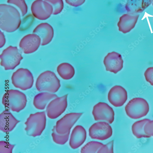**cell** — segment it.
I'll use <instances>...</instances> for the list:
<instances>
[{
	"instance_id": "6da1fadb",
	"label": "cell",
	"mask_w": 153,
	"mask_h": 153,
	"mask_svg": "<svg viewBox=\"0 0 153 153\" xmlns=\"http://www.w3.org/2000/svg\"><path fill=\"white\" fill-rule=\"evenodd\" d=\"M21 14L19 11L11 5H1L0 28L5 32H13L17 30L21 24Z\"/></svg>"
},
{
	"instance_id": "7a4b0ae2",
	"label": "cell",
	"mask_w": 153,
	"mask_h": 153,
	"mask_svg": "<svg viewBox=\"0 0 153 153\" xmlns=\"http://www.w3.org/2000/svg\"><path fill=\"white\" fill-rule=\"evenodd\" d=\"M27 97L23 93L16 90L7 91L3 97L2 103L6 108L13 111L19 112L26 106Z\"/></svg>"
},
{
	"instance_id": "3957f363",
	"label": "cell",
	"mask_w": 153,
	"mask_h": 153,
	"mask_svg": "<svg viewBox=\"0 0 153 153\" xmlns=\"http://www.w3.org/2000/svg\"><path fill=\"white\" fill-rule=\"evenodd\" d=\"M60 86V80L55 74L49 71L40 74L36 83V88L38 91H45L52 93L58 91Z\"/></svg>"
},
{
	"instance_id": "277c9868",
	"label": "cell",
	"mask_w": 153,
	"mask_h": 153,
	"mask_svg": "<svg viewBox=\"0 0 153 153\" xmlns=\"http://www.w3.org/2000/svg\"><path fill=\"white\" fill-rule=\"evenodd\" d=\"M46 114L45 111L31 114L25 123V129L27 135L35 137L42 134L45 128Z\"/></svg>"
},
{
	"instance_id": "5b68a950",
	"label": "cell",
	"mask_w": 153,
	"mask_h": 153,
	"mask_svg": "<svg viewBox=\"0 0 153 153\" xmlns=\"http://www.w3.org/2000/svg\"><path fill=\"white\" fill-rule=\"evenodd\" d=\"M127 116L133 119H138L147 115L149 110L147 101L142 98H135L130 100L125 108Z\"/></svg>"
},
{
	"instance_id": "8992f818",
	"label": "cell",
	"mask_w": 153,
	"mask_h": 153,
	"mask_svg": "<svg viewBox=\"0 0 153 153\" xmlns=\"http://www.w3.org/2000/svg\"><path fill=\"white\" fill-rule=\"evenodd\" d=\"M1 65L6 70L14 69L23 58L17 47L10 46L4 49L0 56Z\"/></svg>"
},
{
	"instance_id": "52a82bcc",
	"label": "cell",
	"mask_w": 153,
	"mask_h": 153,
	"mask_svg": "<svg viewBox=\"0 0 153 153\" xmlns=\"http://www.w3.org/2000/svg\"><path fill=\"white\" fill-rule=\"evenodd\" d=\"M12 82L16 88L23 91L30 88L34 82L33 75L27 69L19 68L13 74Z\"/></svg>"
},
{
	"instance_id": "ba28073f",
	"label": "cell",
	"mask_w": 153,
	"mask_h": 153,
	"mask_svg": "<svg viewBox=\"0 0 153 153\" xmlns=\"http://www.w3.org/2000/svg\"><path fill=\"white\" fill-rule=\"evenodd\" d=\"M113 133L111 127L108 123L99 122L93 124L89 129V134L94 139L103 141L110 138Z\"/></svg>"
},
{
	"instance_id": "9c48e42d",
	"label": "cell",
	"mask_w": 153,
	"mask_h": 153,
	"mask_svg": "<svg viewBox=\"0 0 153 153\" xmlns=\"http://www.w3.org/2000/svg\"><path fill=\"white\" fill-rule=\"evenodd\" d=\"M68 95L57 97L51 101L47 106L46 113L50 119H55L66 110L68 106Z\"/></svg>"
},
{
	"instance_id": "30bf717a",
	"label": "cell",
	"mask_w": 153,
	"mask_h": 153,
	"mask_svg": "<svg viewBox=\"0 0 153 153\" xmlns=\"http://www.w3.org/2000/svg\"><path fill=\"white\" fill-rule=\"evenodd\" d=\"M80 113H71L66 114L57 121L54 129L60 134H65L70 132L72 127L82 116Z\"/></svg>"
},
{
	"instance_id": "8fae6325",
	"label": "cell",
	"mask_w": 153,
	"mask_h": 153,
	"mask_svg": "<svg viewBox=\"0 0 153 153\" xmlns=\"http://www.w3.org/2000/svg\"><path fill=\"white\" fill-rule=\"evenodd\" d=\"M92 114L96 121H105L111 124L114 120V113L108 104L99 102L94 107Z\"/></svg>"
},
{
	"instance_id": "7c38bea8",
	"label": "cell",
	"mask_w": 153,
	"mask_h": 153,
	"mask_svg": "<svg viewBox=\"0 0 153 153\" xmlns=\"http://www.w3.org/2000/svg\"><path fill=\"white\" fill-rule=\"evenodd\" d=\"M31 10L33 15L40 20H46L53 14V8L44 0H36L32 5Z\"/></svg>"
},
{
	"instance_id": "4fadbf2b",
	"label": "cell",
	"mask_w": 153,
	"mask_h": 153,
	"mask_svg": "<svg viewBox=\"0 0 153 153\" xmlns=\"http://www.w3.org/2000/svg\"><path fill=\"white\" fill-rule=\"evenodd\" d=\"M128 98L125 89L120 85H115L112 87L108 94L109 102L115 107H120L126 103Z\"/></svg>"
},
{
	"instance_id": "5bb4252c",
	"label": "cell",
	"mask_w": 153,
	"mask_h": 153,
	"mask_svg": "<svg viewBox=\"0 0 153 153\" xmlns=\"http://www.w3.org/2000/svg\"><path fill=\"white\" fill-rule=\"evenodd\" d=\"M41 45L40 38L33 33L24 36L21 40L19 45L24 53L30 54L36 52Z\"/></svg>"
},
{
	"instance_id": "9a60e30c",
	"label": "cell",
	"mask_w": 153,
	"mask_h": 153,
	"mask_svg": "<svg viewBox=\"0 0 153 153\" xmlns=\"http://www.w3.org/2000/svg\"><path fill=\"white\" fill-rule=\"evenodd\" d=\"M123 62L121 55L115 52L108 53L104 60L106 70L114 74H117L122 70Z\"/></svg>"
},
{
	"instance_id": "2e32d148",
	"label": "cell",
	"mask_w": 153,
	"mask_h": 153,
	"mask_svg": "<svg viewBox=\"0 0 153 153\" xmlns=\"http://www.w3.org/2000/svg\"><path fill=\"white\" fill-rule=\"evenodd\" d=\"M33 33L40 38L42 46L46 45L50 43L53 39L54 35L53 28L46 23L38 25L34 30Z\"/></svg>"
},
{
	"instance_id": "e0dca14e",
	"label": "cell",
	"mask_w": 153,
	"mask_h": 153,
	"mask_svg": "<svg viewBox=\"0 0 153 153\" xmlns=\"http://www.w3.org/2000/svg\"><path fill=\"white\" fill-rule=\"evenodd\" d=\"M139 17L138 15H123L117 24L119 31L124 34L130 32L135 27Z\"/></svg>"
},
{
	"instance_id": "ac0fdd59",
	"label": "cell",
	"mask_w": 153,
	"mask_h": 153,
	"mask_svg": "<svg viewBox=\"0 0 153 153\" xmlns=\"http://www.w3.org/2000/svg\"><path fill=\"white\" fill-rule=\"evenodd\" d=\"M86 136V131L82 126H76L70 137L69 145L73 149L79 148L85 142Z\"/></svg>"
},
{
	"instance_id": "d6986e66",
	"label": "cell",
	"mask_w": 153,
	"mask_h": 153,
	"mask_svg": "<svg viewBox=\"0 0 153 153\" xmlns=\"http://www.w3.org/2000/svg\"><path fill=\"white\" fill-rule=\"evenodd\" d=\"M19 122L10 112L5 110L0 114V130L4 133L11 131Z\"/></svg>"
},
{
	"instance_id": "ffe728a7",
	"label": "cell",
	"mask_w": 153,
	"mask_h": 153,
	"mask_svg": "<svg viewBox=\"0 0 153 153\" xmlns=\"http://www.w3.org/2000/svg\"><path fill=\"white\" fill-rule=\"evenodd\" d=\"M152 3V0H127L126 10L129 14L135 15L143 12Z\"/></svg>"
},
{
	"instance_id": "44dd1931",
	"label": "cell",
	"mask_w": 153,
	"mask_h": 153,
	"mask_svg": "<svg viewBox=\"0 0 153 153\" xmlns=\"http://www.w3.org/2000/svg\"><path fill=\"white\" fill-rule=\"evenodd\" d=\"M57 97L54 94L47 92L42 93L35 96L33 99V104L36 108L44 110L49 102Z\"/></svg>"
},
{
	"instance_id": "7402d4cb",
	"label": "cell",
	"mask_w": 153,
	"mask_h": 153,
	"mask_svg": "<svg viewBox=\"0 0 153 153\" xmlns=\"http://www.w3.org/2000/svg\"><path fill=\"white\" fill-rule=\"evenodd\" d=\"M57 72L63 79L69 80L73 77L75 74V69L70 64L65 62L62 63L57 68Z\"/></svg>"
},
{
	"instance_id": "603a6c76",
	"label": "cell",
	"mask_w": 153,
	"mask_h": 153,
	"mask_svg": "<svg viewBox=\"0 0 153 153\" xmlns=\"http://www.w3.org/2000/svg\"><path fill=\"white\" fill-rule=\"evenodd\" d=\"M150 121L147 119H144L134 123L132 126V131L134 135L137 138H149L144 131V127L147 123Z\"/></svg>"
},
{
	"instance_id": "cb8c5ba5",
	"label": "cell",
	"mask_w": 153,
	"mask_h": 153,
	"mask_svg": "<svg viewBox=\"0 0 153 153\" xmlns=\"http://www.w3.org/2000/svg\"><path fill=\"white\" fill-rule=\"evenodd\" d=\"M103 145V144L97 142H89L82 148L81 152L82 153H97Z\"/></svg>"
},
{
	"instance_id": "d4e9b609",
	"label": "cell",
	"mask_w": 153,
	"mask_h": 153,
	"mask_svg": "<svg viewBox=\"0 0 153 153\" xmlns=\"http://www.w3.org/2000/svg\"><path fill=\"white\" fill-rule=\"evenodd\" d=\"M52 136L53 141L56 143L63 145L68 141L70 132L65 134H60L57 133L54 129L53 130Z\"/></svg>"
},
{
	"instance_id": "484cf974",
	"label": "cell",
	"mask_w": 153,
	"mask_h": 153,
	"mask_svg": "<svg viewBox=\"0 0 153 153\" xmlns=\"http://www.w3.org/2000/svg\"><path fill=\"white\" fill-rule=\"evenodd\" d=\"M53 8V14L57 15L62 11L64 8V4L62 0H45Z\"/></svg>"
},
{
	"instance_id": "4316f807",
	"label": "cell",
	"mask_w": 153,
	"mask_h": 153,
	"mask_svg": "<svg viewBox=\"0 0 153 153\" xmlns=\"http://www.w3.org/2000/svg\"><path fill=\"white\" fill-rule=\"evenodd\" d=\"M8 3L18 7L22 16L27 14V7L24 0H8Z\"/></svg>"
},
{
	"instance_id": "83f0119b",
	"label": "cell",
	"mask_w": 153,
	"mask_h": 153,
	"mask_svg": "<svg viewBox=\"0 0 153 153\" xmlns=\"http://www.w3.org/2000/svg\"><path fill=\"white\" fill-rule=\"evenodd\" d=\"M14 146L10 144L7 142L1 141L0 142V152L12 153Z\"/></svg>"
},
{
	"instance_id": "f1b7e54d",
	"label": "cell",
	"mask_w": 153,
	"mask_h": 153,
	"mask_svg": "<svg viewBox=\"0 0 153 153\" xmlns=\"http://www.w3.org/2000/svg\"><path fill=\"white\" fill-rule=\"evenodd\" d=\"M114 143V141H112L106 145H104L100 149L97 153H113Z\"/></svg>"
},
{
	"instance_id": "f546056e",
	"label": "cell",
	"mask_w": 153,
	"mask_h": 153,
	"mask_svg": "<svg viewBox=\"0 0 153 153\" xmlns=\"http://www.w3.org/2000/svg\"><path fill=\"white\" fill-rule=\"evenodd\" d=\"M144 76L146 81L153 86V67L147 68L144 73Z\"/></svg>"
},
{
	"instance_id": "4dcf8cb0",
	"label": "cell",
	"mask_w": 153,
	"mask_h": 153,
	"mask_svg": "<svg viewBox=\"0 0 153 153\" xmlns=\"http://www.w3.org/2000/svg\"><path fill=\"white\" fill-rule=\"evenodd\" d=\"M144 131L148 135L153 137V120H150L146 123L144 127Z\"/></svg>"
},
{
	"instance_id": "1f68e13d",
	"label": "cell",
	"mask_w": 153,
	"mask_h": 153,
	"mask_svg": "<svg viewBox=\"0 0 153 153\" xmlns=\"http://www.w3.org/2000/svg\"><path fill=\"white\" fill-rule=\"evenodd\" d=\"M66 3L69 5L74 7H78L83 4L85 0H65Z\"/></svg>"
},
{
	"instance_id": "d6a6232c",
	"label": "cell",
	"mask_w": 153,
	"mask_h": 153,
	"mask_svg": "<svg viewBox=\"0 0 153 153\" xmlns=\"http://www.w3.org/2000/svg\"><path fill=\"white\" fill-rule=\"evenodd\" d=\"M6 43V39L4 35L2 32L1 31V43H0V46L1 48L3 47Z\"/></svg>"
},
{
	"instance_id": "836d02e7",
	"label": "cell",
	"mask_w": 153,
	"mask_h": 153,
	"mask_svg": "<svg viewBox=\"0 0 153 153\" xmlns=\"http://www.w3.org/2000/svg\"><path fill=\"white\" fill-rule=\"evenodd\" d=\"M152 5L153 6V0H152Z\"/></svg>"
}]
</instances>
